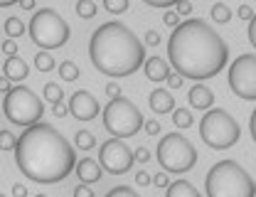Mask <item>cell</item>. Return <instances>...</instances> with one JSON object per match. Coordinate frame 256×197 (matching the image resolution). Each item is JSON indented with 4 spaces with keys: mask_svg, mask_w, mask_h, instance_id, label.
Returning a JSON list of instances; mask_svg holds the SVG:
<instances>
[{
    "mask_svg": "<svg viewBox=\"0 0 256 197\" xmlns=\"http://www.w3.org/2000/svg\"><path fill=\"white\" fill-rule=\"evenodd\" d=\"M200 136H202V140L210 148L226 150V148H232L242 138V128H239L236 118H232L229 111H224V108H210L204 114V118L200 121Z\"/></svg>",
    "mask_w": 256,
    "mask_h": 197,
    "instance_id": "5b68a950",
    "label": "cell"
},
{
    "mask_svg": "<svg viewBox=\"0 0 256 197\" xmlns=\"http://www.w3.org/2000/svg\"><path fill=\"white\" fill-rule=\"evenodd\" d=\"M2 72H5V76H8L10 82H22V79L28 76V64L15 54V57H8V60H5Z\"/></svg>",
    "mask_w": 256,
    "mask_h": 197,
    "instance_id": "e0dca14e",
    "label": "cell"
},
{
    "mask_svg": "<svg viewBox=\"0 0 256 197\" xmlns=\"http://www.w3.org/2000/svg\"><path fill=\"white\" fill-rule=\"evenodd\" d=\"M133 158H136L138 163H148V160H150V150H148L146 146H140V148H136V153H133Z\"/></svg>",
    "mask_w": 256,
    "mask_h": 197,
    "instance_id": "d6a6232c",
    "label": "cell"
},
{
    "mask_svg": "<svg viewBox=\"0 0 256 197\" xmlns=\"http://www.w3.org/2000/svg\"><path fill=\"white\" fill-rule=\"evenodd\" d=\"M34 66H37L40 72H52V69H54V60H52L47 52H37V54H34Z\"/></svg>",
    "mask_w": 256,
    "mask_h": 197,
    "instance_id": "484cf974",
    "label": "cell"
},
{
    "mask_svg": "<svg viewBox=\"0 0 256 197\" xmlns=\"http://www.w3.org/2000/svg\"><path fill=\"white\" fill-rule=\"evenodd\" d=\"M106 94H108L111 98H118V96H121V89H118V84L108 82V84H106Z\"/></svg>",
    "mask_w": 256,
    "mask_h": 197,
    "instance_id": "ab89813d",
    "label": "cell"
},
{
    "mask_svg": "<svg viewBox=\"0 0 256 197\" xmlns=\"http://www.w3.org/2000/svg\"><path fill=\"white\" fill-rule=\"evenodd\" d=\"M92 64L106 76H128L146 64V47L124 22H106L89 40Z\"/></svg>",
    "mask_w": 256,
    "mask_h": 197,
    "instance_id": "3957f363",
    "label": "cell"
},
{
    "mask_svg": "<svg viewBox=\"0 0 256 197\" xmlns=\"http://www.w3.org/2000/svg\"><path fill=\"white\" fill-rule=\"evenodd\" d=\"M249 42L254 44V50H256V15L249 20Z\"/></svg>",
    "mask_w": 256,
    "mask_h": 197,
    "instance_id": "ee69618b",
    "label": "cell"
},
{
    "mask_svg": "<svg viewBox=\"0 0 256 197\" xmlns=\"http://www.w3.org/2000/svg\"><path fill=\"white\" fill-rule=\"evenodd\" d=\"M165 197H200V192L188 180H175V182L168 185V195Z\"/></svg>",
    "mask_w": 256,
    "mask_h": 197,
    "instance_id": "ac0fdd59",
    "label": "cell"
},
{
    "mask_svg": "<svg viewBox=\"0 0 256 197\" xmlns=\"http://www.w3.org/2000/svg\"><path fill=\"white\" fill-rule=\"evenodd\" d=\"M153 185H156V188H168V185H170L168 172H156V175H153Z\"/></svg>",
    "mask_w": 256,
    "mask_h": 197,
    "instance_id": "8d00e7d4",
    "label": "cell"
},
{
    "mask_svg": "<svg viewBox=\"0 0 256 197\" xmlns=\"http://www.w3.org/2000/svg\"><path fill=\"white\" fill-rule=\"evenodd\" d=\"M143 2L150 8H170V5H178L180 0H143Z\"/></svg>",
    "mask_w": 256,
    "mask_h": 197,
    "instance_id": "d590c367",
    "label": "cell"
},
{
    "mask_svg": "<svg viewBox=\"0 0 256 197\" xmlns=\"http://www.w3.org/2000/svg\"><path fill=\"white\" fill-rule=\"evenodd\" d=\"M175 12H178V15H182V18H188V15L192 12V2L190 0H180V2L175 5Z\"/></svg>",
    "mask_w": 256,
    "mask_h": 197,
    "instance_id": "1f68e13d",
    "label": "cell"
},
{
    "mask_svg": "<svg viewBox=\"0 0 256 197\" xmlns=\"http://www.w3.org/2000/svg\"><path fill=\"white\" fill-rule=\"evenodd\" d=\"M101 168L111 175H121V172H128L130 165H133V150L128 148L121 138H108L104 146H101Z\"/></svg>",
    "mask_w": 256,
    "mask_h": 197,
    "instance_id": "8fae6325",
    "label": "cell"
},
{
    "mask_svg": "<svg viewBox=\"0 0 256 197\" xmlns=\"http://www.w3.org/2000/svg\"><path fill=\"white\" fill-rule=\"evenodd\" d=\"M158 163L165 172H188L197 163V150L190 140L180 133H168L158 143Z\"/></svg>",
    "mask_w": 256,
    "mask_h": 197,
    "instance_id": "9c48e42d",
    "label": "cell"
},
{
    "mask_svg": "<svg viewBox=\"0 0 256 197\" xmlns=\"http://www.w3.org/2000/svg\"><path fill=\"white\" fill-rule=\"evenodd\" d=\"M18 146V138L10 131H0V150H15Z\"/></svg>",
    "mask_w": 256,
    "mask_h": 197,
    "instance_id": "83f0119b",
    "label": "cell"
},
{
    "mask_svg": "<svg viewBox=\"0 0 256 197\" xmlns=\"http://www.w3.org/2000/svg\"><path fill=\"white\" fill-rule=\"evenodd\" d=\"M69 25L62 15L52 8H42L32 15L30 20V37L34 44H40L42 50H57L64 47L69 40Z\"/></svg>",
    "mask_w": 256,
    "mask_h": 197,
    "instance_id": "52a82bcc",
    "label": "cell"
},
{
    "mask_svg": "<svg viewBox=\"0 0 256 197\" xmlns=\"http://www.w3.org/2000/svg\"><path fill=\"white\" fill-rule=\"evenodd\" d=\"M15 163L25 178L52 185L76 168V158L69 140L52 124H34L18 138Z\"/></svg>",
    "mask_w": 256,
    "mask_h": 197,
    "instance_id": "7a4b0ae2",
    "label": "cell"
},
{
    "mask_svg": "<svg viewBox=\"0 0 256 197\" xmlns=\"http://www.w3.org/2000/svg\"><path fill=\"white\" fill-rule=\"evenodd\" d=\"M10 89H12V86H10V79H8V76H5V79H0V92H2V94H8Z\"/></svg>",
    "mask_w": 256,
    "mask_h": 197,
    "instance_id": "7dc6e473",
    "label": "cell"
},
{
    "mask_svg": "<svg viewBox=\"0 0 256 197\" xmlns=\"http://www.w3.org/2000/svg\"><path fill=\"white\" fill-rule=\"evenodd\" d=\"M2 111H5V116H8L10 124L25 126V128L40 124V118H42V114H44L42 98L37 96L32 89H28V86H12V89L5 94Z\"/></svg>",
    "mask_w": 256,
    "mask_h": 197,
    "instance_id": "ba28073f",
    "label": "cell"
},
{
    "mask_svg": "<svg viewBox=\"0 0 256 197\" xmlns=\"http://www.w3.org/2000/svg\"><path fill=\"white\" fill-rule=\"evenodd\" d=\"M146 76L150 79V82H168V76H170V66L165 60H160V57H148L146 60Z\"/></svg>",
    "mask_w": 256,
    "mask_h": 197,
    "instance_id": "5bb4252c",
    "label": "cell"
},
{
    "mask_svg": "<svg viewBox=\"0 0 256 197\" xmlns=\"http://www.w3.org/2000/svg\"><path fill=\"white\" fill-rule=\"evenodd\" d=\"M12 2H20V0H0V8H8V5H12Z\"/></svg>",
    "mask_w": 256,
    "mask_h": 197,
    "instance_id": "681fc988",
    "label": "cell"
},
{
    "mask_svg": "<svg viewBox=\"0 0 256 197\" xmlns=\"http://www.w3.org/2000/svg\"><path fill=\"white\" fill-rule=\"evenodd\" d=\"M0 197H2V195H0Z\"/></svg>",
    "mask_w": 256,
    "mask_h": 197,
    "instance_id": "816d5d0a",
    "label": "cell"
},
{
    "mask_svg": "<svg viewBox=\"0 0 256 197\" xmlns=\"http://www.w3.org/2000/svg\"><path fill=\"white\" fill-rule=\"evenodd\" d=\"M143 128H146V133H148V136H158V133H160V124H158V121H146V124H143Z\"/></svg>",
    "mask_w": 256,
    "mask_h": 197,
    "instance_id": "74e56055",
    "label": "cell"
},
{
    "mask_svg": "<svg viewBox=\"0 0 256 197\" xmlns=\"http://www.w3.org/2000/svg\"><path fill=\"white\" fill-rule=\"evenodd\" d=\"M146 118L130 98H111L104 108V128L114 138H130L143 128Z\"/></svg>",
    "mask_w": 256,
    "mask_h": 197,
    "instance_id": "8992f818",
    "label": "cell"
},
{
    "mask_svg": "<svg viewBox=\"0 0 256 197\" xmlns=\"http://www.w3.org/2000/svg\"><path fill=\"white\" fill-rule=\"evenodd\" d=\"M76 178L84 182V185H92V182H98L101 180V165L92 160V158H82L79 163H76Z\"/></svg>",
    "mask_w": 256,
    "mask_h": 197,
    "instance_id": "4fadbf2b",
    "label": "cell"
},
{
    "mask_svg": "<svg viewBox=\"0 0 256 197\" xmlns=\"http://www.w3.org/2000/svg\"><path fill=\"white\" fill-rule=\"evenodd\" d=\"M74 143H76V148H82V150H92L96 146V138L92 131H79L74 136Z\"/></svg>",
    "mask_w": 256,
    "mask_h": 197,
    "instance_id": "44dd1931",
    "label": "cell"
},
{
    "mask_svg": "<svg viewBox=\"0 0 256 197\" xmlns=\"http://www.w3.org/2000/svg\"><path fill=\"white\" fill-rule=\"evenodd\" d=\"M146 42H148L150 47H156V44H160V34L156 32V30H148V32H146Z\"/></svg>",
    "mask_w": 256,
    "mask_h": 197,
    "instance_id": "b9f144b4",
    "label": "cell"
},
{
    "mask_svg": "<svg viewBox=\"0 0 256 197\" xmlns=\"http://www.w3.org/2000/svg\"><path fill=\"white\" fill-rule=\"evenodd\" d=\"M34 197H47V195H42V192H40V195H34Z\"/></svg>",
    "mask_w": 256,
    "mask_h": 197,
    "instance_id": "f907efd6",
    "label": "cell"
},
{
    "mask_svg": "<svg viewBox=\"0 0 256 197\" xmlns=\"http://www.w3.org/2000/svg\"><path fill=\"white\" fill-rule=\"evenodd\" d=\"M229 89L244 101H256V54H239L232 62Z\"/></svg>",
    "mask_w": 256,
    "mask_h": 197,
    "instance_id": "30bf717a",
    "label": "cell"
},
{
    "mask_svg": "<svg viewBox=\"0 0 256 197\" xmlns=\"http://www.w3.org/2000/svg\"><path fill=\"white\" fill-rule=\"evenodd\" d=\"M212 20L214 22H220V25H224V22H229L232 20V10L224 5V2H217V5H212Z\"/></svg>",
    "mask_w": 256,
    "mask_h": 197,
    "instance_id": "603a6c76",
    "label": "cell"
},
{
    "mask_svg": "<svg viewBox=\"0 0 256 197\" xmlns=\"http://www.w3.org/2000/svg\"><path fill=\"white\" fill-rule=\"evenodd\" d=\"M44 98H47V101H52V104L62 101L64 98L62 86H60V84H54V82H47V84H44Z\"/></svg>",
    "mask_w": 256,
    "mask_h": 197,
    "instance_id": "d4e9b609",
    "label": "cell"
},
{
    "mask_svg": "<svg viewBox=\"0 0 256 197\" xmlns=\"http://www.w3.org/2000/svg\"><path fill=\"white\" fill-rule=\"evenodd\" d=\"M12 197H28V190H25V185H12Z\"/></svg>",
    "mask_w": 256,
    "mask_h": 197,
    "instance_id": "f6af8a7d",
    "label": "cell"
},
{
    "mask_svg": "<svg viewBox=\"0 0 256 197\" xmlns=\"http://www.w3.org/2000/svg\"><path fill=\"white\" fill-rule=\"evenodd\" d=\"M168 57L178 74L188 79H210L224 69L229 47L204 20H185L170 34Z\"/></svg>",
    "mask_w": 256,
    "mask_h": 197,
    "instance_id": "6da1fadb",
    "label": "cell"
},
{
    "mask_svg": "<svg viewBox=\"0 0 256 197\" xmlns=\"http://www.w3.org/2000/svg\"><path fill=\"white\" fill-rule=\"evenodd\" d=\"M74 197H94V192H92V190L82 182L79 188H74Z\"/></svg>",
    "mask_w": 256,
    "mask_h": 197,
    "instance_id": "60d3db41",
    "label": "cell"
},
{
    "mask_svg": "<svg viewBox=\"0 0 256 197\" xmlns=\"http://www.w3.org/2000/svg\"><path fill=\"white\" fill-rule=\"evenodd\" d=\"M150 108L156 111V114H170V111H175V98L170 92H165V89H156L153 94H150Z\"/></svg>",
    "mask_w": 256,
    "mask_h": 197,
    "instance_id": "2e32d148",
    "label": "cell"
},
{
    "mask_svg": "<svg viewBox=\"0 0 256 197\" xmlns=\"http://www.w3.org/2000/svg\"><path fill=\"white\" fill-rule=\"evenodd\" d=\"M52 114H54L57 118H64V116L69 114V106H66L64 101H57V104H52Z\"/></svg>",
    "mask_w": 256,
    "mask_h": 197,
    "instance_id": "836d02e7",
    "label": "cell"
},
{
    "mask_svg": "<svg viewBox=\"0 0 256 197\" xmlns=\"http://www.w3.org/2000/svg\"><path fill=\"white\" fill-rule=\"evenodd\" d=\"M22 10H34V0H20Z\"/></svg>",
    "mask_w": 256,
    "mask_h": 197,
    "instance_id": "c3c4849f",
    "label": "cell"
},
{
    "mask_svg": "<svg viewBox=\"0 0 256 197\" xmlns=\"http://www.w3.org/2000/svg\"><path fill=\"white\" fill-rule=\"evenodd\" d=\"M207 197H254L256 185L252 175L234 160H220L210 168L204 180Z\"/></svg>",
    "mask_w": 256,
    "mask_h": 197,
    "instance_id": "277c9868",
    "label": "cell"
},
{
    "mask_svg": "<svg viewBox=\"0 0 256 197\" xmlns=\"http://www.w3.org/2000/svg\"><path fill=\"white\" fill-rule=\"evenodd\" d=\"M172 124L178 126V128H190L192 126V114L188 108H175L172 111Z\"/></svg>",
    "mask_w": 256,
    "mask_h": 197,
    "instance_id": "7402d4cb",
    "label": "cell"
},
{
    "mask_svg": "<svg viewBox=\"0 0 256 197\" xmlns=\"http://www.w3.org/2000/svg\"><path fill=\"white\" fill-rule=\"evenodd\" d=\"M2 52H5L8 57H15V54H18V42H15V40H5V42H2Z\"/></svg>",
    "mask_w": 256,
    "mask_h": 197,
    "instance_id": "e575fe53",
    "label": "cell"
},
{
    "mask_svg": "<svg viewBox=\"0 0 256 197\" xmlns=\"http://www.w3.org/2000/svg\"><path fill=\"white\" fill-rule=\"evenodd\" d=\"M104 8L111 12V15H121L128 10V0H104Z\"/></svg>",
    "mask_w": 256,
    "mask_h": 197,
    "instance_id": "4316f807",
    "label": "cell"
},
{
    "mask_svg": "<svg viewBox=\"0 0 256 197\" xmlns=\"http://www.w3.org/2000/svg\"><path fill=\"white\" fill-rule=\"evenodd\" d=\"M182 79H185V76L175 72V74H170V76H168V84H170L172 89H180V86H182Z\"/></svg>",
    "mask_w": 256,
    "mask_h": 197,
    "instance_id": "f35d334b",
    "label": "cell"
},
{
    "mask_svg": "<svg viewBox=\"0 0 256 197\" xmlns=\"http://www.w3.org/2000/svg\"><path fill=\"white\" fill-rule=\"evenodd\" d=\"M252 18H254L252 8L249 5H239V20H252Z\"/></svg>",
    "mask_w": 256,
    "mask_h": 197,
    "instance_id": "7bdbcfd3",
    "label": "cell"
},
{
    "mask_svg": "<svg viewBox=\"0 0 256 197\" xmlns=\"http://www.w3.org/2000/svg\"><path fill=\"white\" fill-rule=\"evenodd\" d=\"M98 111H101V106H98V101L94 98L92 92L79 89V92H74L72 98H69V114H72L74 118H79V121H92V118L98 116Z\"/></svg>",
    "mask_w": 256,
    "mask_h": 197,
    "instance_id": "7c38bea8",
    "label": "cell"
},
{
    "mask_svg": "<svg viewBox=\"0 0 256 197\" xmlns=\"http://www.w3.org/2000/svg\"><path fill=\"white\" fill-rule=\"evenodd\" d=\"M136 182H138L140 188L153 185V175H150V172H146V170H138V172H136Z\"/></svg>",
    "mask_w": 256,
    "mask_h": 197,
    "instance_id": "4dcf8cb0",
    "label": "cell"
},
{
    "mask_svg": "<svg viewBox=\"0 0 256 197\" xmlns=\"http://www.w3.org/2000/svg\"><path fill=\"white\" fill-rule=\"evenodd\" d=\"M2 30H5V34H8L10 40H15V37H22V34H25V25H22V20H18V18H8L5 25H2Z\"/></svg>",
    "mask_w": 256,
    "mask_h": 197,
    "instance_id": "d6986e66",
    "label": "cell"
},
{
    "mask_svg": "<svg viewBox=\"0 0 256 197\" xmlns=\"http://www.w3.org/2000/svg\"><path fill=\"white\" fill-rule=\"evenodd\" d=\"M60 76H62L64 82H76L79 79V66L74 64V62H62L60 64Z\"/></svg>",
    "mask_w": 256,
    "mask_h": 197,
    "instance_id": "cb8c5ba5",
    "label": "cell"
},
{
    "mask_svg": "<svg viewBox=\"0 0 256 197\" xmlns=\"http://www.w3.org/2000/svg\"><path fill=\"white\" fill-rule=\"evenodd\" d=\"M249 128H252V138H254V143H256V108L252 111V121H249Z\"/></svg>",
    "mask_w": 256,
    "mask_h": 197,
    "instance_id": "bcb514c9",
    "label": "cell"
},
{
    "mask_svg": "<svg viewBox=\"0 0 256 197\" xmlns=\"http://www.w3.org/2000/svg\"><path fill=\"white\" fill-rule=\"evenodd\" d=\"M106 197H140L136 190H130L126 185H118V188H114V190H108V195Z\"/></svg>",
    "mask_w": 256,
    "mask_h": 197,
    "instance_id": "f1b7e54d",
    "label": "cell"
},
{
    "mask_svg": "<svg viewBox=\"0 0 256 197\" xmlns=\"http://www.w3.org/2000/svg\"><path fill=\"white\" fill-rule=\"evenodd\" d=\"M162 22H165L168 28H172V30H175V28L180 25V15H178L175 10H165V15H162Z\"/></svg>",
    "mask_w": 256,
    "mask_h": 197,
    "instance_id": "f546056e",
    "label": "cell"
},
{
    "mask_svg": "<svg viewBox=\"0 0 256 197\" xmlns=\"http://www.w3.org/2000/svg\"><path fill=\"white\" fill-rule=\"evenodd\" d=\"M190 104L194 108H212V104H214V94H212V89L210 86H204V84H194L190 89Z\"/></svg>",
    "mask_w": 256,
    "mask_h": 197,
    "instance_id": "9a60e30c",
    "label": "cell"
},
{
    "mask_svg": "<svg viewBox=\"0 0 256 197\" xmlns=\"http://www.w3.org/2000/svg\"><path fill=\"white\" fill-rule=\"evenodd\" d=\"M76 15L82 18V20H92L96 15V2L94 0H76Z\"/></svg>",
    "mask_w": 256,
    "mask_h": 197,
    "instance_id": "ffe728a7",
    "label": "cell"
}]
</instances>
